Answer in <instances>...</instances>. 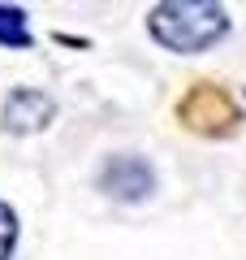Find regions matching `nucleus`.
<instances>
[{
    "instance_id": "4",
    "label": "nucleus",
    "mask_w": 246,
    "mask_h": 260,
    "mask_svg": "<svg viewBox=\"0 0 246 260\" xmlns=\"http://www.w3.org/2000/svg\"><path fill=\"white\" fill-rule=\"evenodd\" d=\"M0 44L5 48H30L26 9L22 5H0Z\"/></svg>"
},
{
    "instance_id": "3",
    "label": "nucleus",
    "mask_w": 246,
    "mask_h": 260,
    "mask_svg": "<svg viewBox=\"0 0 246 260\" xmlns=\"http://www.w3.org/2000/svg\"><path fill=\"white\" fill-rule=\"evenodd\" d=\"M56 117V100L35 87H18L9 91L5 109H0V126L9 130V135H35V130H48Z\"/></svg>"
},
{
    "instance_id": "1",
    "label": "nucleus",
    "mask_w": 246,
    "mask_h": 260,
    "mask_svg": "<svg viewBox=\"0 0 246 260\" xmlns=\"http://www.w3.org/2000/svg\"><path fill=\"white\" fill-rule=\"evenodd\" d=\"M147 30L160 48L169 52H208L212 44L229 35V13L225 5H203V0H169V5H155L147 13Z\"/></svg>"
},
{
    "instance_id": "5",
    "label": "nucleus",
    "mask_w": 246,
    "mask_h": 260,
    "mask_svg": "<svg viewBox=\"0 0 246 260\" xmlns=\"http://www.w3.org/2000/svg\"><path fill=\"white\" fill-rule=\"evenodd\" d=\"M18 247V213L0 200V260H9Z\"/></svg>"
},
{
    "instance_id": "2",
    "label": "nucleus",
    "mask_w": 246,
    "mask_h": 260,
    "mask_svg": "<svg viewBox=\"0 0 246 260\" xmlns=\"http://www.w3.org/2000/svg\"><path fill=\"white\" fill-rule=\"evenodd\" d=\"M95 182L117 204H143L147 195L155 191V165L147 156H138V152H117V156H108L100 165Z\"/></svg>"
}]
</instances>
